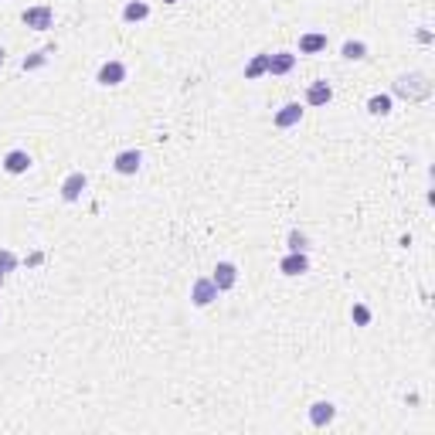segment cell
<instances>
[{
    "mask_svg": "<svg viewBox=\"0 0 435 435\" xmlns=\"http://www.w3.org/2000/svg\"><path fill=\"white\" fill-rule=\"evenodd\" d=\"M164 3H177V0H164Z\"/></svg>",
    "mask_w": 435,
    "mask_h": 435,
    "instance_id": "24",
    "label": "cell"
},
{
    "mask_svg": "<svg viewBox=\"0 0 435 435\" xmlns=\"http://www.w3.org/2000/svg\"><path fill=\"white\" fill-rule=\"evenodd\" d=\"M14 269H17V256H14L10 249H0V286H3V279H7Z\"/></svg>",
    "mask_w": 435,
    "mask_h": 435,
    "instance_id": "19",
    "label": "cell"
},
{
    "mask_svg": "<svg viewBox=\"0 0 435 435\" xmlns=\"http://www.w3.org/2000/svg\"><path fill=\"white\" fill-rule=\"evenodd\" d=\"M334 419H337V408H334L330 401H316V405H310V422H313L316 429L330 425Z\"/></svg>",
    "mask_w": 435,
    "mask_h": 435,
    "instance_id": "12",
    "label": "cell"
},
{
    "mask_svg": "<svg viewBox=\"0 0 435 435\" xmlns=\"http://www.w3.org/2000/svg\"><path fill=\"white\" fill-rule=\"evenodd\" d=\"M299 119H303V105H299V102H286V105L275 112V119H272V123H275L279 129H293Z\"/></svg>",
    "mask_w": 435,
    "mask_h": 435,
    "instance_id": "10",
    "label": "cell"
},
{
    "mask_svg": "<svg viewBox=\"0 0 435 435\" xmlns=\"http://www.w3.org/2000/svg\"><path fill=\"white\" fill-rule=\"evenodd\" d=\"M340 55H344L347 62H360V58H367V45H364V41H344Z\"/></svg>",
    "mask_w": 435,
    "mask_h": 435,
    "instance_id": "17",
    "label": "cell"
},
{
    "mask_svg": "<svg viewBox=\"0 0 435 435\" xmlns=\"http://www.w3.org/2000/svg\"><path fill=\"white\" fill-rule=\"evenodd\" d=\"M140 167H143V153H140V150H123V153H116V160H112V171L123 174V177H133Z\"/></svg>",
    "mask_w": 435,
    "mask_h": 435,
    "instance_id": "5",
    "label": "cell"
},
{
    "mask_svg": "<svg viewBox=\"0 0 435 435\" xmlns=\"http://www.w3.org/2000/svg\"><path fill=\"white\" fill-rule=\"evenodd\" d=\"M86 187H88V180L82 171H75V174H69L65 180H62V201H69V204H75L82 194H86Z\"/></svg>",
    "mask_w": 435,
    "mask_h": 435,
    "instance_id": "6",
    "label": "cell"
},
{
    "mask_svg": "<svg viewBox=\"0 0 435 435\" xmlns=\"http://www.w3.org/2000/svg\"><path fill=\"white\" fill-rule=\"evenodd\" d=\"M21 21H24L31 31H48V27L55 24V10H51L48 3H41V7H27V10L21 14Z\"/></svg>",
    "mask_w": 435,
    "mask_h": 435,
    "instance_id": "2",
    "label": "cell"
},
{
    "mask_svg": "<svg viewBox=\"0 0 435 435\" xmlns=\"http://www.w3.org/2000/svg\"><path fill=\"white\" fill-rule=\"evenodd\" d=\"M395 95H401L405 102H425L432 95V79L425 72H408L395 79Z\"/></svg>",
    "mask_w": 435,
    "mask_h": 435,
    "instance_id": "1",
    "label": "cell"
},
{
    "mask_svg": "<svg viewBox=\"0 0 435 435\" xmlns=\"http://www.w3.org/2000/svg\"><path fill=\"white\" fill-rule=\"evenodd\" d=\"M55 48H45V51H38V55H31V58H24V72H34V69H41L45 62H48V55H51Z\"/></svg>",
    "mask_w": 435,
    "mask_h": 435,
    "instance_id": "21",
    "label": "cell"
},
{
    "mask_svg": "<svg viewBox=\"0 0 435 435\" xmlns=\"http://www.w3.org/2000/svg\"><path fill=\"white\" fill-rule=\"evenodd\" d=\"M3 171H7V174H27V171H31V153H27V150H10V153H7V157H3Z\"/></svg>",
    "mask_w": 435,
    "mask_h": 435,
    "instance_id": "11",
    "label": "cell"
},
{
    "mask_svg": "<svg viewBox=\"0 0 435 435\" xmlns=\"http://www.w3.org/2000/svg\"><path fill=\"white\" fill-rule=\"evenodd\" d=\"M95 82L99 86H119V82H126V65L123 62H105L102 69H99V75H95Z\"/></svg>",
    "mask_w": 435,
    "mask_h": 435,
    "instance_id": "7",
    "label": "cell"
},
{
    "mask_svg": "<svg viewBox=\"0 0 435 435\" xmlns=\"http://www.w3.org/2000/svg\"><path fill=\"white\" fill-rule=\"evenodd\" d=\"M3 55H7V51H3V48H0V65H3Z\"/></svg>",
    "mask_w": 435,
    "mask_h": 435,
    "instance_id": "23",
    "label": "cell"
},
{
    "mask_svg": "<svg viewBox=\"0 0 435 435\" xmlns=\"http://www.w3.org/2000/svg\"><path fill=\"white\" fill-rule=\"evenodd\" d=\"M296 69V55L293 51H275L269 55V72L265 75H289Z\"/></svg>",
    "mask_w": 435,
    "mask_h": 435,
    "instance_id": "9",
    "label": "cell"
},
{
    "mask_svg": "<svg viewBox=\"0 0 435 435\" xmlns=\"http://www.w3.org/2000/svg\"><path fill=\"white\" fill-rule=\"evenodd\" d=\"M279 272L282 275H303V272H310V256L306 252H289L286 259L279 262Z\"/></svg>",
    "mask_w": 435,
    "mask_h": 435,
    "instance_id": "8",
    "label": "cell"
},
{
    "mask_svg": "<svg viewBox=\"0 0 435 435\" xmlns=\"http://www.w3.org/2000/svg\"><path fill=\"white\" fill-rule=\"evenodd\" d=\"M214 299H218V286L211 282V275L194 279V286H190V303H194L197 310H204V306H211Z\"/></svg>",
    "mask_w": 435,
    "mask_h": 435,
    "instance_id": "3",
    "label": "cell"
},
{
    "mask_svg": "<svg viewBox=\"0 0 435 435\" xmlns=\"http://www.w3.org/2000/svg\"><path fill=\"white\" fill-rule=\"evenodd\" d=\"M269 72V55H256L249 65H245V79L252 82V79H259V75H265Z\"/></svg>",
    "mask_w": 435,
    "mask_h": 435,
    "instance_id": "18",
    "label": "cell"
},
{
    "mask_svg": "<svg viewBox=\"0 0 435 435\" xmlns=\"http://www.w3.org/2000/svg\"><path fill=\"white\" fill-rule=\"evenodd\" d=\"M330 99H334L330 82H313V86L306 88V105H327Z\"/></svg>",
    "mask_w": 435,
    "mask_h": 435,
    "instance_id": "14",
    "label": "cell"
},
{
    "mask_svg": "<svg viewBox=\"0 0 435 435\" xmlns=\"http://www.w3.org/2000/svg\"><path fill=\"white\" fill-rule=\"evenodd\" d=\"M150 17V3H143V0H129L126 7H123V21L126 24H140V21H147Z\"/></svg>",
    "mask_w": 435,
    "mask_h": 435,
    "instance_id": "15",
    "label": "cell"
},
{
    "mask_svg": "<svg viewBox=\"0 0 435 435\" xmlns=\"http://www.w3.org/2000/svg\"><path fill=\"white\" fill-rule=\"evenodd\" d=\"M350 320H353L357 327H371V310H367L364 303H353V306H350Z\"/></svg>",
    "mask_w": 435,
    "mask_h": 435,
    "instance_id": "20",
    "label": "cell"
},
{
    "mask_svg": "<svg viewBox=\"0 0 435 435\" xmlns=\"http://www.w3.org/2000/svg\"><path fill=\"white\" fill-rule=\"evenodd\" d=\"M367 112L371 116H388L391 112V95H371L367 99Z\"/></svg>",
    "mask_w": 435,
    "mask_h": 435,
    "instance_id": "16",
    "label": "cell"
},
{
    "mask_svg": "<svg viewBox=\"0 0 435 435\" xmlns=\"http://www.w3.org/2000/svg\"><path fill=\"white\" fill-rule=\"evenodd\" d=\"M211 282L218 286V293H232V289L238 286V269H235V262H218Z\"/></svg>",
    "mask_w": 435,
    "mask_h": 435,
    "instance_id": "4",
    "label": "cell"
},
{
    "mask_svg": "<svg viewBox=\"0 0 435 435\" xmlns=\"http://www.w3.org/2000/svg\"><path fill=\"white\" fill-rule=\"evenodd\" d=\"M320 51H327V34L310 31L299 38V55H320Z\"/></svg>",
    "mask_w": 435,
    "mask_h": 435,
    "instance_id": "13",
    "label": "cell"
},
{
    "mask_svg": "<svg viewBox=\"0 0 435 435\" xmlns=\"http://www.w3.org/2000/svg\"><path fill=\"white\" fill-rule=\"evenodd\" d=\"M286 245H289V252H306V235L303 232H289V238H286Z\"/></svg>",
    "mask_w": 435,
    "mask_h": 435,
    "instance_id": "22",
    "label": "cell"
}]
</instances>
